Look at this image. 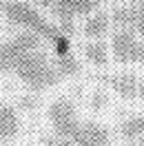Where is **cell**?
<instances>
[{"instance_id":"13","label":"cell","mask_w":144,"mask_h":146,"mask_svg":"<svg viewBox=\"0 0 144 146\" xmlns=\"http://www.w3.org/2000/svg\"><path fill=\"white\" fill-rule=\"evenodd\" d=\"M45 146H71V144L64 142V139H60V137H55V135H49L45 139Z\"/></svg>"},{"instance_id":"8","label":"cell","mask_w":144,"mask_h":146,"mask_svg":"<svg viewBox=\"0 0 144 146\" xmlns=\"http://www.w3.org/2000/svg\"><path fill=\"white\" fill-rule=\"evenodd\" d=\"M20 126L22 124H20V115L16 106L0 102V146L13 142L20 133Z\"/></svg>"},{"instance_id":"14","label":"cell","mask_w":144,"mask_h":146,"mask_svg":"<svg viewBox=\"0 0 144 146\" xmlns=\"http://www.w3.org/2000/svg\"><path fill=\"white\" fill-rule=\"evenodd\" d=\"M126 146H144V137H140V139H135V142H129Z\"/></svg>"},{"instance_id":"9","label":"cell","mask_w":144,"mask_h":146,"mask_svg":"<svg viewBox=\"0 0 144 146\" xmlns=\"http://www.w3.org/2000/svg\"><path fill=\"white\" fill-rule=\"evenodd\" d=\"M111 29V18L104 11H93L89 16H84V22H82V36L87 40H102V38L109 33Z\"/></svg>"},{"instance_id":"10","label":"cell","mask_w":144,"mask_h":146,"mask_svg":"<svg viewBox=\"0 0 144 146\" xmlns=\"http://www.w3.org/2000/svg\"><path fill=\"white\" fill-rule=\"evenodd\" d=\"M82 55L84 60L93 66H107L109 60H111V51H109V44L104 40H87L82 44Z\"/></svg>"},{"instance_id":"12","label":"cell","mask_w":144,"mask_h":146,"mask_svg":"<svg viewBox=\"0 0 144 146\" xmlns=\"http://www.w3.org/2000/svg\"><path fill=\"white\" fill-rule=\"evenodd\" d=\"M109 104V98L104 91H95L93 93V100H91V106L93 109H102V106H107Z\"/></svg>"},{"instance_id":"15","label":"cell","mask_w":144,"mask_h":146,"mask_svg":"<svg viewBox=\"0 0 144 146\" xmlns=\"http://www.w3.org/2000/svg\"><path fill=\"white\" fill-rule=\"evenodd\" d=\"M107 2H117V0H107Z\"/></svg>"},{"instance_id":"3","label":"cell","mask_w":144,"mask_h":146,"mask_svg":"<svg viewBox=\"0 0 144 146\" xmlns=\"http://www.w3.org/2000/svg\"><path fill=\"white\" fill-rule=\"evenodd\" d=\"M0 16L11 27H18L20 31H29V33L38 36L42 42H47L51 46L55 60L71 55L67 33L58 25H53L45 13H40L33 5H29L25 0H0Z\"/></svg>"},{"instance_id":"4","label":"cell","mask_w":144,"mask_h":146,"mask_svg":"<svg viewBox=\"0 0 144 146\" xmlns=\"http://www.w3.org/2000/svg\"><path fill=\"white\" fill-rule=\"evenodd\" d=\"M45 7H49L51 16L60 22L64 33H71L75 27V20L84 18L100 9L102 0H42Z\"/></svg>"},{"instance_id":"11","label":"cell","mask_w":144,"mask_h":146,"mask_svg":"<svg viewBox=\"0 0 144 146\" xmlns=\"http://www.w3.org/2000/svg\"><path fill=\"white\" fill-rule=\"evenodd\" d=\"M117 133L126 142H135V139L144 137V115H131V117L122 119L117 126Z\"/></svg>"},{"instance_id":"2","label":"cell","mask_w":144,"mask_h":146,"mask_svg":"<svg viewBox=\"0 0 144 146\" xmlns=\"http://www.w3.org/2000/svg\"><path fill=\"white\" fill-rule=\"evenodd\" d=\"M47 122L51 135L60 137L71 146H109L111 131L100 122L80 119L78 106L69 98H55L47 109Z\"/></svg>"},{"instance_id":"5","label":"cell","mask_w":144,"mask_h":146,"mask_svg":"<svg viewBox=\"0 0 144 146\" xmlns=\"http://www.w3.org/2000/svg\"><path fill=\"white\" fill-rule=\"evenodd\" d=\"M109 51L117 64H144V38L126 29H115Z\"/></svg>"},{"instance_id":"1","label":"cell","mask_w":144,"mask_h":146,"mask_svg":"<svg viewBox=\"0 0 144 146\" xmlns=\"http://www.w3.org/2000/svg\"><path fill=\"white\" fill-rule=\"evenodd\" d=\"M0 73L13 75L31 93L53 89L62 80L55 58H51L45 42L29 31H18L0 42Z\"/></svg>"},{"instance_id":"7","label":"cell","mask_w":144,"mask_h":146,"mask_svg":"<svg viewBox=\"0 0 144 146\" xmlns=\"http://www.w3.org/2000/svg\"><path fill=\"white\" fill-rule=\"evenodd\" d=\"M109 18H111V25H115L117 29H126V31H133L135 36L144 38V5H142V0L115 7L109 13Z\"/></svg>"},{"instance_id":"16","label":"cell","mask_w":144,"mask_h":146,"mask_svg":"<svg viewBox=\"0 0 144 146\" xmlns=\"http://www.w3.org/2000/svg\"><path fill=\"white\" fill-rule=\"evenodd\" d=\"M142 5H144V0H142Z\"/></svg>"},{"instance_id":"6","label":"cell","mask_w":144,"mask_h":146,"mask_svg":"<svg viewBox=\"0 0 144 146\" xmlns=\"http://www.w3.org/2000/svg\"><path fill=\"white\" fill-rule=\"evenodd\" d=\"M102 86H107L109 91H113L120 95L122 100L137 102L144 100V80L140 75H135L133 71H122V73H107L98 78Z\"/></svg>"}]
</instances>
